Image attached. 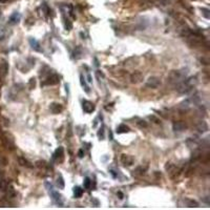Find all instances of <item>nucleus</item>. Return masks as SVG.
<instances>
[{
	"instance_id": "7c9ffc66",
	"label": "nucleus",
	"mask_w": 210,
	"mask_h": 210,
	"mask_svg": "<svg viewBox=\"0 0 210 210\" xmlns=\"http://www.w3.org/2000/svg\"><path fill=\"white\" fill-rule=\"evenodd\" d=\"M87 78H88V82H89V83H92V77H90V75H89V74L87 75Z\"/></svg>"
},
{
	"instance_id": "0eeeda50",
	"label": "nucleus",
	"mask_w": 210,
	"mask_h": 210,
	"mask_svg": "<svg viewBox=\"0 0 210 210\" xmlns=\"http://www.w3.org/2000/svg\"><path fill=\"white\" fill-rule=\"evenodd\" d=\"M144 79V76L141 72H135L133 75L130 76V82L133 84H138L142 82Z\"/></svg>"
},
{
	"instance_id": "4be33fe9",
	"label": "nucleus",
	"mask_w": 210,
	"mask_h": 210,
	"mask_svg": "<svg viewBox=\"0 0 210 210\" xmlns=\"http://www.w3.org/2000/svg\"><path fill=\"white\" fill-rule=\"evenodd\" d=\"M19 163H20L22 166H25V167H29V168H32V165H31V163H29L27 160H25V159L23 158H19Z\"/></svg>"
},
{
	"instance_id": "4468645a",
	"label": "nucleus",
	"mask_w": 210,
	"mask_h": 210,
	"mask_svg": "<svg viewBox=\"0 0 210 210\" xmlns=\"http://www.w3.org/2000/svg\"><path fill=\"white\" fill-rule=\"evenodd\" d=\"M20 18H21L20 14H18V13H14V14L10 17L9 23L10 24H17V23L20 21Z\"/></svg>"
},
{
	"instance_id": "7ed1b4c3",
	"label": "nucleus",
	"mask_w": 210,
	"mask_h": 210,
	"mask_svg": "<svg viewBox=\"0 0 210 210\" xmlns=\"http://www.w3.org/2000/svg\"><path fill=\"white\" fill-rule=\"evenodd\" d=\"M45 187H46V189H47V192L49 193V196L52 198L53 202H54L55 204H57L58 206H63V199H62V196H61L58 191H56L54 186H53L51 183L46 182Z\"/></svg>"
},
{
	"instance_id": "aec40b11",
	"label": "nucleus",
	"mask_w": 210,
	"mask_h": 210,
	"mask_svg": "<svg viewBox=\"0 0 210 210\" xmlns=\"http://www.w3.org/2000/svg\"><path fill=\"white\" fill-rule=\"evenodd\" d=\"M57 186L59 187V189H64V186H65V184H64V180L61 174H59L57 178Z\"/></svg>"
},
{
	"instance_id": "a878e982",
	"label": "nucleus",
	"mask_w": 210,
	"mask_h": 210,
	"mask_svg": "<svg viewBox=\"0 0 210 210\" xmlns=\"http://www.w3.org/2000/svg\"><path fill=\"white\" fill-rule=\"evenodd\" d=\"M201 12H202V14H203V16H204L205 18L209 19V18H210V15H209L210 12H209V10H208V9H205V8H202Z\"/></svg>"
},
{
	"instance_id": "6e6552de",
	"label": "nucleus",
	"mask_w": 210,
	"mask_h": 210,
	"mask_svg": "<svg viewBox=\"0 0 210 210\" xmlns=\"http://www.w3.org/2000/svg\"><path fill=\"white\" fill-rule=\"evenodd\" d=\"M121 162L124 166H130V165L133 164L135 162V159L129 155H121Z\"/></svg>"
},
{
	"instance_id": "a211bd4d",
	"label": "nucleus",
	"mask_w": 210,
	"mask_h": 210,
	"mask_svg": "<svg viewBox=\"0 0 210 210\" xmlns=\"http://www.w3.org/2000/svg\"><path fill=\"white\" fill-rule=\"evenodd\" d=\"M198 130L200 133H205L208 130V125L206 122H201V123L198 125Z\"/></svg>"
},
{
	"instance_id": "20e7f679",
	"label": "nucleus",
	"mask_w": 210,
	"mask_h": 210,
	"mask_svg": "<svg viewBox=\"0 0 210 210\" xmlns=\"http://www.w3.org/2000/svg\"><path fill=\"white\" fill-rule=\"evenodd\" d=\"M59 82H60L59 76L56 75V74H52V75H49V77L46 78L43 83H41V85H55V84H58Z\"/></svg>"
},
{
	"instance_id": "dca6fc26",
	"label": "nucleus",
	"mask_w": 210,
	"mask_h": 210,
	"mask_svg": "<svg viewBox=\"0 0 210 210\" xmlns=\"http://www.w3.org/2000/svg\"><path fill=\"white\" fill-rule=\"evenodd\" d=\"M129 131V127L125 125V124H120L118 127H117V133H125Z\"/></svg>"
},
{
	"instance_id": "6ab92c4d",
	"label": "nucleus",
	"mask_w": 210,
	"mask_h": 210,
	"mask_svg": "<svg viewBox=\"0 0 210 210\" xmlns=\"http://www.w3.org/2000/svg\"><path fill=\"white\" fill-rule=\"evenodd\" d=\"M82 194H83V189L81 187H79V186H77V187L74 188V196H75V198H81L82 196Z\"/></svg>"
},
{
	"instance_id": "393cba45",
	"label": "nucleus",
	"mask_w": 210,
	"mask_h": 210,
	"mask_svg": "<svg viewBox=\"0 0 210 210\" xmlns=\"http://www.w3.org/2000/svg\"><path fill=\"white\" fill-rule=\"evenodd\" d=\"M186 203H187L188 207H198L199 206V204L193 200H186Z\"/></svg>"
},
{
	"instance_id": "2f4dec72",
	"label": "nucleus",
	"mask_w": 210,
	"mask_h": 210,
	"mask_svg": "<svg viewBox=\"0 0 210 210\" xmlns=\"http://www.w3.org/2000/svg\"><path fill=\"white\" fill-rule=\"evenodd\" d=\"M11 0H0V3H5V2H9Z\"/></svg>"
},
{
	"instance_id": "f257e3e1",
	"label": "nucleus",
	"mask_w": 210,
	"mask_h": 210,
	"mask_svg": "<svg viewBox=\"0 0 210 210\" xmlns=\"http://www.w3.org/2000/svg\"><path fill=\"white\" fill-rule=\"evenodd\" d=\"M196 77H190L188 79L185 78L184 80L180 82V83L176 84V90L180 94H186L189 90H191V88L193 87V85L196 84Z\"/></svg>"
},
{
	"instance_id": "f3484780",
	"label": "nucleus",
	"mask_w": 210,
	"mask_h": 210,
	"mask_svg": "<svg viewBox=\"0 0 210 210\" xmlns=\"http://www.w3.org/2000/svg\"><path fill=\"white\" fill-rule=\"evenodd\" d=\"M6 182L4 179V173L2 171H0V190H4L6 187Z\"/></svg>"
},
{
	"instance_id": "9d476101",
	"label": "nucleus",
	"mask_w": 210,
	"mask_h": 210,
	"mask_svg": "<svg viewBox=\"0 0 210 210\" xmlns=\"http://www.w3.org/2000/svg\"><path fill=\"white\" fill-rule=\"evenodd\" d=\"M82 107H83L84 111L87 112V114H90V112H92L95 110V105L87 100H84L82 102Z\"/></svg>"
},
{
	"instance_id": "c756f323",
	"label": "nucleus",
	"mask_w": 210,
	"mask_h": 210,
	"mask_svg": "<svg viewBox=\"0 0 210 210\" xmlns=\"http://www.w3.org/2000/svg\"><path fill=\"white\" fill-rule=\"evenodd\" d=\"M78 155H79V157H80V158H83V155H84L83 150H82V149L79 150V153H78Z\"/></svg>"
},
{
	"instance_id": "9b49d317",
	"label": "nucleus",
	"mask_w": 210,
	"mask_h": 210,
	"mask_svg": "<svg viewBox=\"0 0 210 210\" xmlns=\"http://www.w3.org/2000/svg\"><path fill=\"white\" fill-rule=\"evenodd\" d=\"M49 109L53 114H55V115H58V114H60L62 112L63 110V106L61 105L60 103H52L49 105Z\"/></svg>"
},
{
	"instance_id": "2eb2a0df",
	"label": "nucleus",
	"mask_w": 210,
	"mask_h": 210,
	"mask_svg": "<svg viewBox=\"0 0 210 210\" xmlns=\"http://www.w3.org/2000/svg\"><path fill=\"white\" fill-rule=\"evenodd\" d=\"M29 44H31V46H32V49H34V51L41 52L40 44H39V42H38L36 39H34V38H31V39H29Z\"/></svg>"
},
{
	"instance_id": "f03ea898",
	"label": "nucleus",
	"mask_w": 210,
	"mask_h": 210,
	"mask_svg": "<svg viewBox=\"0 0 210 210\" xmlns=\"http://www.w3.org/2000/svg\"><path fill=\"white\" fill-rule=\"evenodd\" d=\"M187 76V69H181V70H172L168 75L167 81L170 84H178L184 80Z\"/></svg>"
},
{
	"instance_id": "5701e85b",
	"label": "nucleus",
	"mask_w": 210,
	"mask_h": 210,
	"mask_svg": "<svg viewBox=\"0 0 210 210\" xmlns=\"http://www.w3.org/2000/svg\"><path fill=\"white\" fill-rule=\"evenodd\" d=\"M80 82H81V85H82V87H84V89H85V92H89V87L86 85V83H85V81H84V78H83V76H82V75L80 76Z\"/></svg>"
},
{
	"instance_id": "f8f14e48",
	"label": "nucleus",
	"mask_w": 210,
	"mask_h": 210,
	"mask_svg": "<svg viewBox=\"0 0 210 210\" xmlns=\"http://www.w3.org/2000/svg\"><path fill=\"white\" fill-rule=\"evenodd\" d=\"M6 191V196H8V199H14L15 196H16V192H15V189L12 185H6L5 189Z\"/></svg>"
},
{
	"instance_id": "b1692460",
	"label": "nucleus",
	"mask_w": 210,
	"mask_h": 210,
	"mask_svg": "<svg viewBox=\"0 0 210 210\" xmlns=\"http://www.w3.org/2000/svg\"><path fill=\"white\" fill-rule=\"evenodd\" d=\"M83 185H84V188H85V189H89V188H90V185H92V181H90V179L89 178L84 179Z\"/></svg>"
},
{
	"instance_id": "1a4fd4ad",
	"label": "nucleus",
	"mask_w": 210,
	"mask_h": 210,
	"mask_svg": "<svg viewBox=\"0 0 210 210\" xmlns=\"http://www.w3.org/2000/svg\"><path fill=\"white\" fill-rule=\"evenodd\" d=\"M63 155H64L63 147H59V148L55 151L54 155H53V161L61 162L62 161V159H63Z\"/></svg>"
},
{
	"instance_id": "ddd939ff",
	"label": "nucleus",
	"mask_w": 210,
	"mask_h": 210,
	"mask_svg": "<svg viewBox=\"0 0 210 210\" xmlns=\"http://www.w3.org/2000/svg\"><path fill=\"white\" fill-rule=\"evenodd\" d=\"M173 130L174 131H183V130L186 128V125L185 123H183L182 121H178L173 123Z\"/></svg>"
},
{
	"instance_id": "423d86ee",
	"label": "nucleus",
	"mask_w": 210,
	"mask_h": 210,
	"mask_svg": "<svg viewBox=\"0 0 210 210\" xmlns=\"http://www.w3.org/2000/svg\"><path fill=\"white\" fill-rule=\"evenodd\" d=\"M160 85H161V81L157 77H150L146 81V86L149 87V88H157Z\"/></svg>"
},
{
	"instance_id": "c85d7f7f",
	"label": "nucleus",
	"mask_w": 210,
	"mask_h": 210,
	"mask_svg": "<svg viewBox=\"0 0 210 210\" xmlns=\"http://www.w3.org/2000/svg\"><path fill=\"white\" fill-rule=\"evenodd\" d=\"M139 125L141 127H147V123L145 121H140V123H139Z\"/></svg>"
},
{
	"instance_id": "412c9836",
	"label": "nucleus",
	"mask_w": 210,
	"mask_h": 210,
	"mask_svg": "<svg viewBox=\"0 0 210 210\" xmlns=\"http://www.w3.org/2000/svg\"><path fill=\"white\" fill-rule=\"evenodd\" d=\"M63 21H64V26H65V29H66L67 31L72 29V27H73L72 22H70L68 18H66L65 16H64V15H63Z\"/></svg>"
},
{
	"instance_id": "cd10ccee",
	"label": "nucleus",
	"mask_w": 210,
	"mask_h": 210,
	"mask_svg": "<svg viewBox=\"0 0 210 210\" xmlns=\"http://www.w3.org/2000/svg\"><path fill=\"white\" fill-rule=\"evenodd\" d=\"M103 130H104V127H102L100 129V131L98 133V135H99V138L100 139H103Z\"/></svg>"
},
{
	"instance_id": "bb28decb",
	"label": "nucleus",
	"mask_w": 210,
	"mask_h": 210,
	"mask_svg": "<svg viewBox=\"0 0 210 210\" xmlns=\"http://www.w3.org/2000/svg\"><path fill=\"white\" fill-rule=\"evenodd\" d=\"M35 86H36V79H35V78H32L29 82V88L33 89V88H35Z\"/></svg>"
},
{
	"instance_id": "39448f33",
	"label": "nucleus",
	"mask_w": 210,
	"mask_h": 210,
	"mask_svg": "<svg viewBox=\"0 0 210 210\" xmlns=\"http://www.w3.org/2000/svg\"><path fill=\"white\" fill-rule=\"evenodd\" d=\"M3 143L6 146V148L9 149H14L15 147V142H14V138L12 137L10 133H5L3 135Z\"/></svg>"
}]
</instances>
